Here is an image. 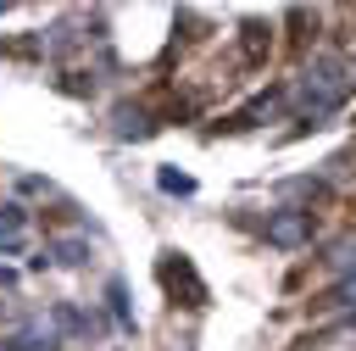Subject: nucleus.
I'll return each instance as SVG.
<instances>
[{
	"instance_id": "nucleus-7",
	"label": "nucleus",
	"mask_w": 356,
	"mask_h": 351,
	"mask_svg": "<svg viewBox=\"0 0 356 351\" xmlns=\"http://www.w3.org/2000/svg\"><path fill=\"white\" fill-rule=\"evenodd\" d=\"M56 251H61V262H83V240H61Z\"/></svg>"
},
{
	"instance_id": "nucleus-2",
	"label": "nucleus",
	"mask_w": 356,
	"mask_h": 351,
	"mask_svg": "<svg viewBox=\"0 0 356 351\" xmlns=\"http://www.w3.org/2000/svg\"><path fill=\"white\" fill-rule=\"evenodd\" d=\"M306 234H312L306 212H273V217H267V240H273V245H300Z\"/></svg>"
},
{
	"instance_id": "nucleus-8",
	"label": "nucleus",
	"mask_w": 356,
	"mask_h": 351,
	"mask_svg": "<svg viewBox=\"0 0 356 351\" xmlns=\"http://www.w3.org/2000/svg\"><path fill=\"white\" fill-rule=\"evenodd\" d=\"M111 306H117V323H134L128 318V301H122V284H111Z\"/></svg>"
},
{
	"instance_id": "nucleus-4",
	"label": "nucleus",
	"mask_w": 356,
	"mask_h": 351,
	"mask_svg": "<svg viewBox=\"0 0 356 351\" xmlns=\"http://www.w3.org/2000/svg\"><path fill=\"white\" fill-rule=\"evenodd\" d=\"M328 267H339L345 279L356 273V234H339V240L328 245Z\"/></svg>"
},
{
	"instance_id": "nucleus-1",
	"label": "nucleus",
	"mask_w": 356,
	"mask_h": 351,
	"mask_svg": "<svg viewBox=\"0 0 356 351\" xmlns=\"http://www.w3.org/2000/svg\"><path fill=\"white\" fill-rule=\"evenodd\" d=\"M345 89H350V78H345V61H339V56H312V61L300 67L295 106H300V117H312V123H317V117L339 111Z\"/></svg>"
},
{
	"instance_id": "nucleus-5",
	"label": "nucleus",
	"mask_w": 356,
	"mask_h": 351,
	"mask_svg": "<svg viewBox=\"0 0 356 351\" xmlns=\"http://www.w3.org/2000/svg\"><path fill=\"white\" fill-rule=\"evenodd\" d=\"M328 306H345V312H356V273H350V279H339V284L328 290Z\"/></svg>"
},
{
	"instance_id": "nucleus-3",
	"label": "nucleus",
	"mask_w": 356,
	"mask_h": 351,
	"mask_svg": "<svg viewBox=\"0 0 356 351\" xmlns=\"http://www.w3.org/2000/svg\"><path fill=\"white\" fill-rule=\"evenodd\" d=\"M22 234H28L22 206H0V251H17V245H22Z\"/></svg>"
},
{
	"instance_id": "nucleus-6",
	"label": "nucleus",
	"mask_w": 356,
	"mask_h": 351,
	"mask_svg": "<svg viewBox=\"0 0 356 351\" xmlns=\"http://www.w3.org/2000/svg\"><path fill=\"white\" fill-rule=\"evenodd\" d=\"M161 189H172V195H189V189H195V178H184V173L161 167Z\"/></svg>"
}]
</instances>
